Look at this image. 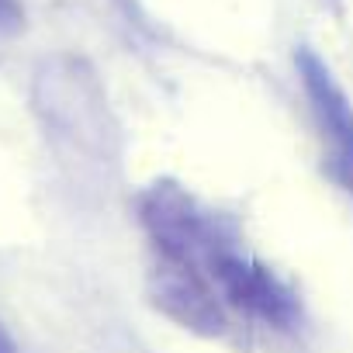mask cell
I'll return each instance as SVG.
<instances>
[{
    "label": "cell",
    "mask_w": 353,
    "mask_h": 353,
    "mask_svg": "<svg viewBox=\"0 0 353 353\" xmlns=\"http://www.w3.org/2000/svg\"><path fill=\"white\" fill-rule=\"evenodd\" d=\"M294 63L301 73L315 132L322 139L329 173L346 191H353V104L339 87V80L332 77V70L322 63V56H315L312 49H298Z\"/></svg>",
    "instance_id": "obj_1"
},
{
    "label": "cell",
    "mask_w": 353,
    "mask_h": 353,
    "mask_svg": "<svg viewBox=\"0 0 353 353\" xmlns=\"http://www.w3.org/2000/svg\"><path fill=\"white\" fill-rule=\"evenodd\" d=\"M149 298L166 319L198 336H225L229 329V308L222 305L208 277L191 263L156 256L149 270Z\"/></svg>",
    "instance_id": "obj_2"
},
{
    "label": "cell",
    "mask_w": 353,
    "mask_h": 353,
    "mask_svg": "<svg viewBox=\"0 0 353 353\" xmlns=\"http://www.w3.org/2000/svg\"><path fill=\"white\" fill-rule=\"evenodd\" d=\"M25 25L21 0H0V32H18Z\"/></svg>",
    "instance_id": "obj_3"
},
{
    "label": "cell",
    "mask_w": 353,
    "mask_h": 353,
    "mask_svg": "<svg viewBox=\"0 0 353 353\" xmlns=\"http://www.w3.org/2000/svg\"><path fill=\"white\" fill-rule=\"evenodd\" d=\"M0 353H18V346H14V339L4 325H0Z\"/></svg>",
    "instance_id": "obj_4"
}]
</instances>
